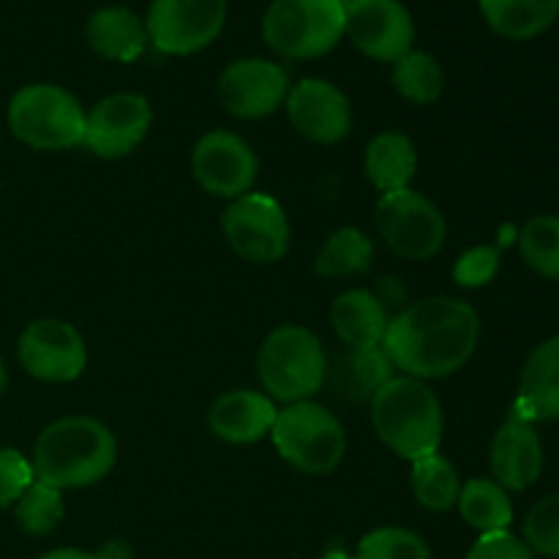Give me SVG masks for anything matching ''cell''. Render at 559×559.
Wrapping results in <instances>:
<instances>
[{
	"instance_id": "6da1fadb",
	"label": "cell",
	"mask_w": 559,
	"mask_h": 559,
	"mask_svg": "<svg viewBox=\"0 0 559 559\" xmlns=\"http://www.w3.org/2000/svg\"><path fill=\"white\" fill-rule=\"evenodd\" d=\"M478 342V311L453 295H431L391 317L382 349L399 374L435 382L462 371Z\"/></svg>"
},
{
	"instance_id": "7a4b0ae2",
	"label": "cell",
	"mask_w": 559,
	"mask_h": 559,
	"mask_svg": "<svg viewBox=\"0 0 559 559\" xmlns=\"http://www.w3.org/2000/svg\"><path fill=\"white\" fill-rule=\"evenodd\" d=\"M27 459L41 484L60 491L87 489L118 464V437L93 415H63L38 431Z\"/></svg>"
},
{
	"instance_id": "3957f363",
	"label": "cell",
	"mask_w": 559,
	"mask_h": 559,
	"mask_svg": "<svg viewBox=\"0 0 559 559\" xmlns=\"http://www.w3.org/2000/svg\"><path fill=\"white\" fill-rule=\"evenodd\" d=\"M369 418L377 440L404 462L440 453L445 413L429 382L393 374L369 399Z\"/></svg>"
},
{
	"instance_id": "277c9868",
	"label": "cell",
	"mask_w": 559,
	"mask_h": 559,
	"mask_svg": "<svg viewBox=\"0 0 559 559\" xmlns=\"http://www.w3.org/2000/svg\"><path fill=\"white\" fill-rule=\"evenodd\" d=\"M262 393L276 404L311 402L328 382V355L320 336L306 325H278L257 349Z\"/></svg>"
},
{
	"instance_id": "5b68a950",
	"label": "cell",
	"mask_w": 559,
	"mask_h": 559,
	"mask_svg": "<svg viewBox=\"0 0 559 559\" xmlns=\"http://www.w3.org/2000/svg\"><path fill=\"white\" fill-rule=\"evenodd\" d=\"M85 112L80 98L55 82H33L11 96L5 120L14 140L33 151H74L85 142Z\"/></svg>"
},
{
	"instance_id": "8992f818",
	"label": "cell",
	"mask_w": 559,
	"mask_h": 559,
	"mask_svg": "<svg viewBox=\"0 0 559 559\" xmlns=\"http://www.w3.org/2000/svg\"><path fill=\"white\" fill-rule=\"evenodd\" d=\"M267 440L289 467L311 478L333 475L347 456L344 424L336 418V413L317 404L314 399L278 409Z\"/></svg>"
},
{
	"instance_id": "52a82bcc",
	"label": "cell",
	"mask_w": 559,
	"mask_h": 559,
	"mask_svg": "<svg viewBox=\"0 0 559 559\" xmlns=\"http://www.w3.org/2000/svg\"><path fill=\"white\" fill-rule=\"evenodd\" d=\"M262 38L287 60H314L344 38L342 0H271L262 16Z\"/></svg>"
},
{
	"instance_id": "ba28073f",
	"label": "cell",
	"mask_w": 559,
	"mask_h": 559,
	"mask_svg": "<svg viewBox=\"0 0 559 559\" xmlns=\"http://www.w3.org/2000/svg\"><path fill=\"white\" fill-rule=\"evenodd\" d=\"M374 227L385 249L409 262L431 260L445 249L448 240L442 211L413 186L380 194L374 205Z\"/></svg>"
},
{
	"instance_id": "9c48e42d",
	"label": "cell",
	"mask_w": 559,
	"mask_h": 559,
	"mask_svg": "<svg viewBox=\"0 0 559 559\" xmlns=\"http://www.w3.org/2000/svg\"><path fill=\"white\" fill-rule=\"evenodd\" d=\"M222 233L229 249L249 265H276L287 257L293 227L276 197L249 191L222 213Z\"/></svg>"
},
{
	"instance_id": "30bf717a",
	"label": "cell",
	"mask_w": 559,
	"mask_h": 559,
	"mask_svg": "<svg viewBox=\"0 0 559 559\" xmlns=\"http://www.w3.org/2000/svg\"><path fill=\"white\" fill-rule=\"evenodd\" d=\"M227 25V0H151L145 14L147 41L173 58L211 47Z\"/></svg>"
},
{
	"instance_id": "8fae6325",
	"label": "cell",
	"mask_w": 559,
	"mask_h": 559,
	"mask_svg": "<svg viewBox=\"0 0 559 559\" xmlns=\"http://www.w3.org/2000/svg\"><path fill=\"white\" fill-rule=\"evenodd\" d=\"M16 360L33 380L66 385L85 374V336L69 320L41 317V320L27 322L25 331L16 338Z\"/></svg>"
},
{
	"instance_id": "7c38bea8",
	"label": "cell",
	"mask_w": 559,
	"mask_h": 559,
	"mask_svg": "<svg viewBox=\"0 0 559 559\" xmlns=\"http://www.w3.org/2000/svg\"><path fill=\"white\" fill-rule=\"evenodd\" d=\"M191 175L205 194L233 202L254 191L260 158L240 134L213 129L191 147Z\"/></svg>"
},
{
	"instance_id": "4fadbf2b",
	"label": "cell",
	"mask_w": 559,
	"mask_h": 559,
	"mask_svg": "<svg viewBox=\"0 0 559 559\" xmlns=\"http://www.w3.org/2000/svg\"><path fill=\"white\" fill-rule=\"evenodd\" d=\"M153 126V107L142 93L118 91L98 98L85 112L82 145L98 158H126L147 140Z\"/></svg>"
},
{
	"instance_id": "5bb4252c",
	"label": "cell",
	"mask_w": 559,
	"mask_h": 559,
	"mask_svg": "<svg viewBox=\"0 0 559 559\" xmlns=\"http://www.w3.org/2000/svg\"><path fill=\"white\" fill-rule=\"evenodd\" d=\"M344 36L366 58L396 63L415 49V20L402 0H349L344 5Z\"/></svg>"
},
{
	"instance_id": "9a60e30c",
	"label": "cell",
	"mask_w": 559,
	"mask_h": 559,
	"mask_svg": "<svg viewBox=\"0 0 559 559\" xmlns=\"http://www.w3.org/2000/svg\"><path fill=\"white\" fill-rule=\"evenodd\" d=\"M289 76L276 60L238 58L218 74V104L238 120H262L284 107Z\"/></svg>"
},
{
	"instance_id": "2e32d148",
	"label": "cell",
	"mask_w": 559,
	"mask_h": 559,
	"mask_svg": "<svg viewBox=\"0 0 559 559\" xmlns=\"http://www.w3.org/2000/svg\"><path fill=\"white\" fill-rule=\"evenodd\" d=\"M284 109L293 129L314 145H338L353 131L347 93L322 76H304L289 85Z\"/></svg>"
},
{
	"instance_id": "e0dca14e",
	"label": "cell",
	"mask_w": 559,
	"mask_h": 559,
	"mask_svg": "<svg viewBox=\"0 0 559 559\" xmlns=\"http://www.w3.org/2000/svg\"><path fill=\"white\" fill-rule=\"evenodd\" d=\"M491 480L506 491H524L544 473V442L527 420L511 418L495 431L489 448Z\"/></svg>"
},
{
	"instance_id": "ac0fdd59",
	"label": "cell",
	"mask_w": 559,
	"mask_h": 559,
	"mask_svg": "<svg viewBox=\"0 0 559 559\" xmlns=\"http://www.w3.org/2000/svg\"><path fill=\"white\" fill-rule=\"evenodd\" d=\"M278 404L254 388L227 391L207 409V429L227 445H254L271 437Z\"/></svg>"
},
{
	"instance_id": "d6986e66",
	"label": "cell",
	"mask_w": 559,
	"mask_h": 559,
	"mask_svg": "<svg viewBox=\"0 0 559 559\" xmlns=\"http://www.w3.org/2000/svg\"><path fill=\"white\" fill-rule=\"evenodd\" d=\"M513 415L533 426L559 420V336L540 342L524 360Z\"/></svg>"
},
{
	"instance_id": "ffe728a7",
	"label": "cell",
	"mask_w": 559,
	"mask_h": 559,
	"mask_svg": "<svg viewBox=\"0 0 559 559\" xmlns=\"http://www.w3.org/2000/svg\"><path fill=\"white\" fill-rule=\"evenodd\" d=\"M391 314L385 300L366 287H349L331 304V325L347 349L382 347Z\"/></svg>"
},
{
	"instance_id": "44dd1931",
	"label": "cell",
	"mask_w": 559,
	"mask_h": 559,
	"mask_svg": "<svg viewBox=\"0 0 559 559\" xmlns=\"http://www.w3.org/2000/svg\"><path fill=\"white\" fill-rule=\"evenodd\" d=\"M85 41L98 58L112 63H134L151 47L140 14L126 5H102L85 20Z\"/></svg>"
},
{
	"instance_id": "7402d4cb",
	"label": "cell",
	"mask_w": 559,
	"mask_h": 559,
	"mask_svg": "<svg viewBox=\"0 0 559 559\" xmlns=\"http://www.w3.org/2000/svg\"><path fill=\"white\" fill-rule=\"evenodd\" d=\"M364 167L366 178L371 180V186L380 194L409 189L415 173H418V151H415V142L404 131H380L366 145Z\"/></svg>"
},
{
	"instance_id": "603a6c76",
	"label": "cell",
	"mask_w": 559,
	"mask_h": 559,
	"mask_svg": "<svg viewBox=\"0 0 559 559\" xmlns=\"http://www.w3.org/2000/svg\"><path fill=\"white\" fill-rule=\"evenodd\" d=\"M486 25L508 41H530L549 31L559 16V0H478Z\"/></svg>"
},
{
	"instance_id": "cb8c5ba5",
	"label": "cell",
	"mask_w": 559,
	"mask_h": 559,
	"mask_svg": "<svg viewBox=\"0 0 559 559\" xmlns=\"http://www.w3.org/2000/svg\"><path fill=\"white\" fill-rule=\"evenodd\" d=\"M456 511L475 533H502V530H511L513 522L511 491H506L491 478H473L462 484Z\"/></svg>"
},
{
	"instance_id": "d4e9b609",
	"label": "cell",
	"mask_w": 559,
	"mask_h": 559,
	"mask_svg": "<svg viewBox=\"0 0 559 559\" xmlns=\"http://www.w3.org/2000/svg\"><path fill=\"white\" fill-rule=\"evenodd\" d=\"M409 491L424 511L448 513L462 495V478L442 453H429L409 462Z\"/></svg>"
},
{
	"instance_id": "484cf974",
	"label": "cell",
	"mask_w": 559,
	"mask_h": 559,
	"mask_svg": "<svg viewBox=\"0 0 559 559\" xmlns=\"http://www.w3.org/2000/svg\"><path fill=\"white\" fill-rule=\"evenodd\" d=\"M374 262V243L358 227H338L328 235L314 257V273L322 278L364 276Z\"/></svg>"
},
{
	"instance_id": "4316f807",
	"label": "cell",
	"mask_w": 559,
	"mask_h": 559,
	"mask_svg": "<svg viewBox=\"0 0 559 559\" xmlns=\"http://www.w3.org/2000/svg\"><path fill=\"white\" fill-rule=\"evenodd\" d=\"M391 66V82L404 102L415 104V107H429V104L440 102L442 91H445V74L435 55L409 49Z\"/></svg>"
},
{
	"instance_id": "83f0119b",
	"label": "cell",
	"mask_w": 559,
	"mask_h": 559,
	"mask_svg": "<svg viewBox=\"0 0 559 559\" xmlns=\"http://www.w3.org/2000/svg\"><path fill=\"white\" fill-rule=\"evenodd\" d=\"M393 374H396V369H393L391 358L382 347L347 349L336 366L338 382H344V396L353 399V402L374 396L377 388L385 385Z\"/></svg>"
},
{
	"instance_id": "f1b7e54d",
	"label": "cell",
	"mask_w": 559,
	"mask_h": 559,
	"mask_svg": "<svg viewBox=\"0 0 559 559\" xmlns=\"http://www.w3.org/2000/svg\"><path fill=\"white\" fill-rule=\"evenodd\" d=\"M519 254L538 276L559 282V216L540 213L519 229Z\"/></svg>"
},
{
	"instance_id": "f546056e",
	"label": "cell",
	"mask_w": 559,
	"mask_h": 559,
	"mask_svg": "<svg viewBox=\"0 0 559 559\" xmlns=\"http://www.w3.org/2000/svg\"><path fill=\"white\" fill-rule=\"evenodd\" d=\"M63 491L55 489V486L41 484V480H33L25 489V495L14 502L16 527H20L22 533L33 535V538L55 533V530L60 527V522H63Z\"/></svg>"
},
{
	"instance_id": "4dcf8cb0",
	"label": "cell",
	"mask_w": 559,
	"mask_h": 559,
	"mask_svg": "<svg viewBox=\"0 0 559 559\" xmlns=\"http://www.w3.org/2000/svg\"><path fill=\"white\" fill-rule=\"evenodd\" d=\"M355 559H431L424 535L407 527H377L358 540Z\"/></svg>"
},
{
	"instance_id": "1f68e13d",
	"label": "cell",
	"mask_w": 559,
	"mask_h": 559,
	"mask_svg": "<svg viewBox=\"0 0 559 559\" xmlns=\"http://www.w3.org/2000/svg\"><path fill=\"white\" fill-rule=\"evenodd\" d=\"M522 540L535 557L559 559V495H549L535 502L524 516Z\"/></svg>"
},
{
	"instance_id": "d6a6232c",
	"label": "cell",
	"mask_w": 559,
	"mask_h": 559,
	"mask_svg": "<svg viewBox=\"0 0 559 559\" xmlns=\"http://www.w3.org/2000/svg\"><path fill=\"white\" fill-rule=\"evenodd\" d=\"M497 271H500V251L495 246H475L467 249L453 265V282L459 287L478 289L495 282Z\"/></svg>"
},
{
	"instance_id": "836d02e7",
	"label": "cell",
	"mask_w": 559,
	"mask_h": 559,
	"mask_svg": "<svg viewBox=\"0 0 559 559\" xmlns=\"http://www.w3.org/2000/svg\"><path fill=\"white\" fill-rule=\"evenodd\" d=\"M36 480L31 459L16 448H0V511L14 508V502L25 495L27 486Z\"/></svg>"
},
{
	"instance_id": "e575fe53",
	"label": "cell",
	"mask_w": 559,
	"mask_h": 559,
	"mask_svg": "<svg viewBox=\"0 0 559 559\" xmlns=\"http://www.w3.org/2000/svg\"><path fill=\"white\" fill-rule=\"evenodd\" d=\"M464 559H538V557L530 551V546L524 544L519 535H513L511 530H502V533L480 535Z\"/></svg>"
},
{
	"instance_id": "d590c367",
	"label": "cell",
	"mask_w": 559,
	"mask_h": 559,
	"mask_svg": "<svg viewBox=\"0 0 559 559\" xmlns=\"http://www.w3.org/2000/svg\"><path fill=\"white\" fill-rule=\"evenodd\" d=\"M38 559H98L96 551H82L74 549V546H60V549L44 551Z\"/></svg>"
},
{
	"instance_id": "8d00e7d4",
	"label": "cell",
	"mask_w": 559,
	"mask_h": 559,
	"mask_svg": "<svg viewBox=\"0 0 559 559\" xmlns=\"http://www.w3.org/2000/svg\"><path fill=\"white\" fill-rule=\"evenodd\" d=\"M98 559H131V549L129 544H123V540H109V544H104L102 549L96 551Z\"/></svg>"
},
{
	"instance_id": "74e56055",
	"label": "cell",
	"mask_w": 559,
	"mask_h": 559,
	"mask_svg": "<svg viewBox=\"0 0 559 559\" xmlns=\"http://www.w3.org/2000/svg\"><path fill=\"white\" fill-rule=\"evenodd\" d=\"M9 388V371H5V364H3V355H0V396H3V391Z\"/></svg>"
},
{
	"instance_id": "f35d334b",
	"label": "cell",
	"mask_w": 559,
	"mask_h": 559,
	"mask_svg": "<svg viewBox=\"0 0 559 559\" xmlns=\"http://www.w3.org/2000/svg\"><path fill=\"white\" fill-rule=\"evenodd\" d=\"M320 559H355V557L347 555V551H342V549H333V551H328V555H322Z\"/></svg>"
}]
</instances>
